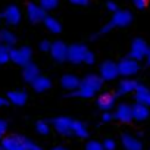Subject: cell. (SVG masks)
I'll list each match as a JSON object with an SVG mask.
<instances>
[{
    "label": "cell",
    "instance_id": "35",
    "mask_svg": "<svg viewBox=\"0 0 150 150\" xmlns=\"http://www.w3.org/2000/svg\"><path fill=\"white\" fill-rule=\"evenodd\" d=\"M112 119H113V113H110V110L103 112V115H102V122L108 124V122H110Z\"/></svg>",
    "mask_w": 150,
    "mask_h": 150
},
{
    "label": "cell",
    "instance_id": "33",
    "mask_svg": "<svg viewBox=\"0 0 150 150\" xmlns=\"http://www.w3.org/2000/svg\"><path fill=\"white\" fill-rule=\"evenodd\" d=\"M50 46H52V43H50L49 40H41L40 44H38V49H40L43 53H47V52L50 50Z\"/></svg>",
    "mask_w": 150,
    "mask_h": 150
},
{
    "label": "cell",
    "instance_id": "19",
    "mask_svg": "<svg viewBox=\"0 0 150 150\" xmlns=\"http://www.w3.org/2000/svg\"><path fill=\"white\" fill-rule=\"evenodd\" d=\"M121 144L124 150H143V143L137 137L127 134V132L121 135Z\"/></svg>",
    "mask_w": 150,
    "mask_h": 150
},
{
    "label": "cell",
    "instance_id": "24",
    "mask_svg": "<svg viewBox=\"0 0 150 150\" xmlns=\"http://www.w3.org/2000/svg\"><path fill=\"white\" fill-rule=\"evenodd\" d=\"M43 24H44V27L47 28V31L50 33V34H60L62 33V24L56 19V18H53V16H50V15H46V18L43 19Z\"/></svg>",
    "mask_w": 150,
    "mask_h": 150
},
{
    "label": "cell",
    "instance_id": "12",
    "mask_svg": "<svg viewBox=\"0 0 150 150\" xmlns=\"http://www.w3.org/2000/svg\"><path fill=\"white\" fill-rule=\"evenodd\" d=\"M47 12L38 5V3H34V2H30L27 5V18L31 24H40L43 22V19L46 18Z\"/></svg>",
    "mask_w": 150,
    "mask_h": 150
},
{
    "label": "cell",
    "instance_id": "15",
    "mask_svg": "<svg viewBox=\"0 0 150 150\" xmlns=\"http://www.w3.org/2000/svg\"><path fill=\"white\" fill-rule=\"evenodd\" d=\"M21 75H22V80H24L25 83L31 84V83L38 77V75H41V71H40L38 65H35L34 62H28L27 65L22 66V72H21Z\"/></svg>",
    "mask_w": 150,
    "mask_h": 150
},
{
    "label": "cell",
    "instance_id": "26",
    "mask_svg": "<svg viewBox=\"0 0 150 150\" xmlns=\"http://www.w3.org/2000/svg\"><path fill=\"white\" fill-rule=\"evenodd\" d=\"M35 131L40 134V135H49L50 134V129H52V124L49 121H44V119H40L35 122Z\"/></svg>",
    "mask_w": 150,
    "mask_h": 150
},
{
    "label": "cell",
    "instance_id": "4",
    "mask_svg": "<svg viewBox=\"0 0 150 150\" xmlns=\"http://www.w3.org/2000/svg\"><path fill=\"white\" fill-rule=\"evenodd\" d=\"M33 57V49L30 46H21V47H11L9 49V60H12L18 66H24L28 62H31Z\"/></svg>",
    "mask_w": 150,
    "mask_h": 150
},
{
    "label": "cell",
    "instance_id": "41",
    "mask_svg": "<svg viewBox=\"0 0 150 150\" xmlns=\"http://www.w3.org/2000/svg\"><path fill=\"white\" fill-rule=\"evenodd\" d=\"M0 150H3V147H2V144H0Z\"/></svg>",
    "mask_w": 150,
    "mask_h": 150
},
{
    "label": "cell",
    "instance_id": "25",
    "mask_svg": "<svg viewBox=\"0 0 150 150\" xmlns=\"http://www.w3.org/2000/svg\"><path fill=\"white\" fill-rule=\"evenodd\" d=\"M16 41H18V38H16V35L12 31H9L6 28H0V43L2 44H5V46H8L11 49V47H13L16 44Z\"/></svg>",
    "mask_w": 150,
    "mask_h": 150
},
{
    "label": "cell",
    "instance_id": "27",
    "mask_svg": "<svg viewBox=\"0 0 150 150\" xmlns=\"http://www.w3.org/2000/svg\"><path fill=\"white\" fill-rule=\"evenodd\" d=\"M60 0H38V5L46 11V12H52L59 6Z\"/></svg>",
    "mask_w": 150,
    "mask_h": 150
},
{
    "label": "cell",
    "instance_id": "13",
    "mask_svg": "<svg viewBox=\"0 0 150 150\" xmlns=\"http://www.w3.org/2000/svg\"><path fill=\"white\" fill-rule=\"evenodd\" d=\"M113 119L122 122V124H129L134 121L132 118V109L131 105L128 103H119L118 106H115V112H113Z\"/></svg>",
    "mask_w": 150,
    "mask_h": 150
},
{
    "label": "cell",
    "instance_id": "18",
    "mask_svg": "<svg viewBox=\"0 0 150 150\" xmlns=\"http://www.w3.org/2000/svg\"><path fill=\"white\" fill-rule=\"evenodd\" d=\"M6 96H8L11 105L18 106V108L25 106L27 105V100H28V94H27L25 90H11V91H8Z\"/></svg>",
    "mask_w": 150,
    "mask_h": 150
},
{
    "label": "cell",
    "instance_id": "42",
    "mask_svg": "<svg viewBox=\"0 0 150 150\" xmlns=\"http://www.w3.org/2000/svg\"><path fill=\"white\" fill-rule=\"evenodd\" d=\"M0 25H2V18H0Z\"/></svg>",
    "mask_w": 150,
    "mask_h": 150
},
{
    "label": "cell",
    "instance_id": "1",
    "mask_svg": "<svg viewBox=\"0 0 150 150\" xmlns=\"http://www.w3.org/2000/svg\"><path fill=\"white\" fill-rule=\"evenodd\" d=\"M103 78L97 74H87L81 80L80 87L74 91H69L66 97H78V99H93L103 88Z\"/></svg>",
    "mask_w": 150,
    "mask_h": 150
},
{
    "label": "cell",
    "instance_id": "38",
    "mask_svg": "<svg viewBox=\"0 0 150 150\" xmlns=\"http://www.w3.org/2000/svg\"><path fill=\"white\" fill-rule=\"evenodd\" d=\"M9 105H11V102H9L8 96H0V108H6Z\"/></svg>",
    "mask_w": 150,
    "mask_h": 150
},
{
    "label": "cell",
    "instance_id": "11",
    "mask_svg": "<svg viewBox=\"0 0 150 150\" xmlns=\"http://www.w3.org/2000/svg\"><path fill=\"white\" fill-rule=\"evenodd\" d=\"M116 100H118L116 93L103 91V93H100L99 97L96 99V103H97V108H99L102 112H106V110H112V109H115V106H116Z\"/></svg>",
    "mask_w": 150,
    "mask_h": 150
},
{
    "label": "cell",
    "instance_id": "28",
    "mask_svg": "<svg viewBox=\"0 0 150 150\" xmlns=\"http://www.w3.org/2000/svg\"><path fill=\"white\" fill-rule=\"evenodd\" d=\"M9 62V47L0 43V65Z\"/></svg>",
    "mask_w": 150,
    "mask_h": 150
},
{
    "label": "cell",
    "instance_id": "2",
    "mask_svg": "<svg viewBox=\"0 0 150 150\" xmlns=\"http://www.w3.org/2000/svg\"><path fill=\"white\" fill-rule=\"evenodd\" d=\"M132 19H134V16H132V13H131L129 11H127V9H118L116 12H113L110 21H109L106 25H103V27L99 30V33H96V34L91 35V40H97V38H100L102 35L110 33V31L115 30V28L129 27V25L132 24Z\"/></svg>",
    "mask_w": 150,
    "mask_h": 150
},
{
    "label": "cell",
    "instance_id": "17",
    "mask_svg": "<svg viewBox=\"0 0 150 150\" xmlns=\"http://www.w3.org/2000/svg\"><path fill=\"white\" fill-rule=\"evenodd\" d=\"M80 83H81V78H78L77 75H74V74H65L60 78V87L66 91L77 90L80 87Z\"/></svg>",
    "mask_w": 150,
    "mask_h": 150
},
{
    "label": "cell",
    "instance_id": "39",
    "mask_svg": "<svg viewBox=\"0 0 150 150\" xmlns=\"http://www.w3.org/2000/svg\"><path fill=\"white\" fill-rule=\"evenodd\" d=\"M146 60H147V65L150 66V47H149V50H147V54H146Z\"/></svg>",
    "mask_w": 150,
    "mask_h": 150
},
{
    "label": "cell",
    "instance_id": "5",
    "mask_svg": "<svg viewBox=\"0 0 150 150\" xmlns=\"http://www.w3.org/2000/svg\"><path fill=\"white\" fill-rule=\"evenodd\" d=\"M87 52H88V47L86 44H83V43H74V44L68 46V59H66V62H71L74 65L84 63Z\"/></svg>",
    "mask_w": 150,
    "mask_h": 150
},
{
    "label": "cell",
    "instance_id": "7",
    "mask_svg": "<svg viewBox=\"0 0 150 150\" xmlns=\"http://www.w3.org/2000/svg\"><path fill=\"white\" fill-rule=\"evenodd\" d=\"M118 71H119V75H122V77H132L140 71V62L127 56L118 62Z\"/></svg>",
    "mask_w": 150,
    "mask_h": 150
},
{
    "label": "cell",
    "instance_id": "37",
    "mask_svg": "<svg viewBox=\"0 0 150 150\" xmlns=\"http://www.w3.org/2000/svg\"><path fill=\"white\" fill-rule=\"evenodd\" d=\"M106 9H108L109 12H112V13H113V12H116L119 8H118V5H116L115 2H112V0H110V2H108V3H106Z\"/></svg>",
    "mask_w": 150,
    "mask_h": 150
},
{
    "label": "cell",
    "instance_id": "23",
    "mask_svg": "<svg viewBox=\"0 0 150 150\" xmlns=\"http://www.w3.org/2000/svg\"><path fill=\"white\" fill-rule=\"evenodd\" d=\"M72 135H75L77 138H88L90 132H88V128L86 125V122L83 121H78V119H74V127H72Z\"/></svg>",
    "mask_w": 150,
    "mask_h": 150
},
{
    "label": "cell",
    "instance_id": "20",
    "mask_svg": "<svg viewBox=\"0 0 150 150\" xmlns=\"http://www.w3.org/2000/svg\"><path fill=\"white\" fill-rule=\"evenodd\" d=\"M131 109H132V118L135 121L141 122V121L149 119V116H150V108L140 102H135L134 105H131Z\"/></svg>",
    "mask_w": 150,
    "mask_h": 150
},
{
    "label": "cell",
    "instance_id": "31",
    "mask_svg": "<svg viewBox=\"0 0 150 150\" xmlns=\"http://www.w3.org/2000/svg\"><path fill=\"white\" fill-rule=\"evenodd\" d=\"M105 150H115L116 149V141L113 138H105V141L102 143Z\"/></svg>",
    "mask_w": 150,
    "mask_h": 150
},
{
    "label": "cell",
    "instance_id": "9",
    "mask_svg": "<svg viewBox=\"0 0 150 150\" xmlns=\"http://www.w3.org/2000/svg\"><path fill=\"white\" fill-rule=\"evenodd\" d=\"M99 75L103 78V81H113L119 77V71H118V63L113 60H105L102 62L99 68Z\"/></svg>",
    "mask_w": 150,
    "mask_h": 150
},
{
    "label": "cell",
    "instance_id": "30",
    "mask_svg": "<svg viewBox=\"0 0 150 150\" xmlns=\"http://www.w3.org/2000/svg\"><path fill=\"white\" fill-rule=\"evenodd\" d=\"M8 128H9V124L6 119L0 118V141H2V138L8 134Z\"/></svg>",
    "mask_w": 150,
    "mask_h": 150
},
{
    "label": "cell",
    "instance_id": "14",
    "mask_svg": "<svg viewBox=\"0 0 150 150\" xmlns=\"http://www.w3.org/2000/svg\"><path fill=\"white\" fill-rule=\"evenodd\" d=\"M21 18H22V13L16 5H9L2 13V19L11 27L18 25L21 22Z\"/></svg>",
    "mask_w": 150,
    "mask_h": 150
},
{
    "label": "cell",
    "instance_id": "34",
    "mask_svg": "<svg viewBox=\"0 0 150 150\" xmlns=\"http://www.w3.org/2000/svg\"><path fill=\"white\" fill-rule=\"evenodd\" d=\"M94 62H96V56H94V53H93L91 50H88V52H87V54H86L84 63H86V65H93Z\"/></svg>",
    "mask_w": 150,
    "mask_h": 150
},
{
    "label": "cell",
    "instance_id": "3",
    "mask_svg": "<svg viewBox=\"0 0 150 150\" xmlns=\"http://www.w3.org/2000/svg\"><path fill=\"white\" fill-rule=\"evenodd\" d=\"M0 144L3 150H43L41 146L22 134H6Z\"/></svg>",
    "mask_w": 150,
    "mask_h": 150
},
{
    "label": "cell",
    "instance_id": "22",
    "mask_svg": "<svg viewBox=\"0 0 150 150\" xmlns=\"http://www.w3.org/2000/svg\"><path fill=\"white\" fill-rule=\"evenodd\" d=\"M134 99H135V102H140L150 108V88L144 84H138L134 91Z\"/></svg>",
    "mask_w": 150,
    "mask_h": 150
},
{
    "label": "cell",
    "instance_id": "29",
    "mask_svg": "<svg viewBox=\"0 0 150 150\" xmlns=\"http://www.w3.org/2000/svg\"><path fill=\"white\" fill-rule=\"evenodd\" d=\"M84 150H105V149H103V144H102L100 141H97V140H90V141H87Z\"/></svg>",
    "mask_w": 150,
    "mask_h": 150
},
{
    "label": "cell",
    "instance_id": "8",
    "mask_svg": "<svg viewBox=\"0 0 150 150\" xmlns=\"http://www.w3.org/2000/svg\"><path fill=\"white\" fill-rule=\"evenodd\" d=\"M49 53L56 63H63L68 59V44L62 40H56L52 43Z\"/></svg>",
    "mask_w": 150,
    "mask_h": 150
},
{
    "label": "cell",
    "instance_id": "10",
    "mask_svg": "<svg viewBox=\"0 0 150 150\" xmlns=\"http://www.w3.org/2000/svg\"><path fill=\"white\" fill-rule=\"evenodd\" d=\"M147 50H149V46L147 43L143 40V38H134L131 41V47H129V52H128V56L135 59V60H143L146 59V54H147Z\"/></svg>",
    "mask_w": 150,
    "mask_h": 150
},
{
    "label": "cell",
    "instance_id": "36",
    "mask_svg": "<svg viewBox=\"0 0 150 150\" xmlns=\"http://www.w3.org/2000/svg\"><path fill=\"white\" fill-rule=\"evenodd\" d=\"M68 2L75 6H87L90 3V0H68Z\"/></svg>",
    "mask_w": 150,
    "mask_h": 150
},
{
    "label": "cell",
    "instance_id": "21",
    "mask_svg": "<svg viewBox=\"0 0 150 150\" xmlns=\"http://www.w3.org/2000/svg\"><path fill=\"white\" fill-rule=\"evenodd\" d=\"M52 78H49V77H44V75H38V77L31 83V87H33V90L35 91V93H44V91H47V90H50L52 88Z\"/></svg>",
    "mask_w": 150,
    "mask_h": 150
},
{
    "label": "cell",
    "instance_id": "32",
    "mask_svg": "<svg viewBox=\"0 0 150 150\" xmlns=\"http://www.w3.org/2000/svg\"><path fill=\"white\" fill-rule=\"evenodd\" d=\"M147 3H149V0H132V5L138 9V11H143L147 8Z\"/></svg>",
    "mask_w": 150,
    "mask_h": 150
},
{
    "label": "cell",
    "instance_id": "16",
    "mask_svg": "<svg viewBox=\"0 0 150 150\" xmlns=\"http://www.w3.org/2000/svg\"><path fill=\"white\" fill-rule=\"evenodd\" d=\"M138 83L135 80H131L129 77H125L124 80L119 81L118 84V88H116V96H127V94H131L135 91Z\"/></svg>",
    "mask_w": 150,
    "mask_h": 150
},
{
    "label": "cell",
    "instance_id": "6",
    "mask_svg": "<svg viewBox=\"0 0 150 150\" xmlns=\"http://www.w3.org/2000/svg\"><path fill=\"white\" fill-rule=\"evenodd\" d=\"M52 128L63 137L72 135V127H74V119L69 116H57L54 119H52Z\"/></svg>",
    "mask_w": 150,
    "mask_h": 150
},
{
    "label": "cell",
    "instance_id": "40",
    "mask_svg": "<svg viewBox=\"0 0 150 150\" xmlns=\"http://www.w3.org/2000/svg\"><path fill=\"white\" fill-rule=\"evenodd\" d=\"M52 150H68L66 147H63V146H54Z\"/></svg>",
    "mask_w": 150,
    "mask_h": 150
}]
</instances>
